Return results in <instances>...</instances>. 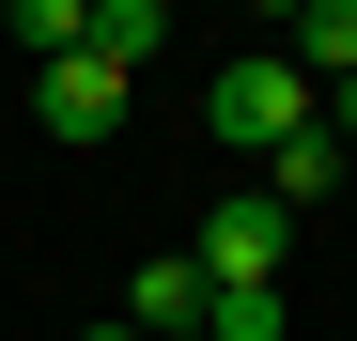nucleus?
<instances>
[{
	"mask_svg": "<svg viewBox=\"0 0 357 341\" xmlns=\"http://www.w3.org/2000/svg\"><path fill=\"white\" fill-rule=\"evenodd\" d=\"M202 125H218L233 155H280V140H311V125H326V93L295 78L280 47H264V63H218V93H202Z\"/></svg>",
	"mask_w": 357,
	"mask_h": 341,
	"instance_id": "f257e3e1",
	"label": "nucleus"
},
{
	"mask_svg": "<svg viewBox=\"0 0 357 341\" xmlns=\"http://www.w3.org/2000/svg\"><path fill=\"white\" fill-rule=\"evenodd\" d=\"M31 125L63 140V155H93L109 125H125V63H93V47H63V63H31Z\"/></svg>",
	"mask_w": 357,
	"mask_h": 341,
	"instance_id": "f03ea898",
	"label": "nucleus"
},
{
	"mask_svg": "<svg viewBox=\"0 0 357 341\" xmlns=\"http://www.w3.org/2000/svg\"><path fill=\"white\" fill-rule=\"evenodd\" d=\"M280 233H295V217H280L264 187H233V202L202 217L187 248H202V279H218V295H249V279H280Z\"/></svg>",
	"mask_w": 357,
	"mask_h": 341,
	"instance_id": "7ed1b4c3",
	"label": "nucleus"
},
{
	"mask_svg": "<svg viewBox=\"0 0 357 341\" xmlns=\"http://www.w3.org/2000/svg\"><path fill=\"white\" fill-rule=\"evenodd\" d=\"M202 310H218V279H202V248H155V264L125 279V326H140V341H202Z\"/></svg>",
	"mask_w": 357,
	"mask_h": 341,
	"instance_id": "20e7f679",
	"label": "nucleus"
},
{
	"mask_svg": "<svg viewBox=\"0 0 357 341\" xmlns=\"http://www.w3.org/2000/svg\"><path fill=\"white\" fill-rule=\"evenodd\" d=\"M280 63L311 78V93H342V78H357V0H311V16L280 31Z\"/></svg>",
	"mask_w": 357,
	"mask_h": 341,
	"instance_id": "39448f33",
	"label": "nucleus"
},
{
	"mask_svg": "<svg viewBox=\"0 0 357 341\" xmlns=\"http://www.w3.org/2000/svg\"><path fill=\"white\" fill-rule=\"evenodd\" d=\"M78 47H93V63H125V78H140L155 47H171V0H93V31H78Z\"/></svg>",
	"mask_w": 357,
	"mask_h": 341,
	"instance_id": "423d86ee",
	"label": "nucleus"
},
{
	"mask_svg": "<svg viewBox=\"0 0 357 341\" xmlns=\"http://www.w3.org/2000/svg\"><path fill=\"white\" fill-rule=\"evenodd\" d=\"M342 170H357V155H342V140L311 125V140H280V155H264V202L295 217V202H326V187H342Z\"/></svg>",
	"mask_w": 357,
	"mask_h": 341,
	"instance_id": "0eeeda50",
	"label": "nucleus"
},
{
	"mask_svg": "<svg viewBox=\"0 0 357 341\" xmlns=\"http://www.w3.org/2000/svg\"><path fill=\"white\" fill-rule=\"evenodd\" d=\"M78 31H93V0H16V47H31V63H63Z\"/></svg>",
	"mask_w": 357,
	"mask_h": 341,
	"instance_id": "6e6552de",
	"label": "nucleus"
},
{
	"mask_svg": "<svg viewBox=\"0 0 357 341\" xmlns=\"http://www.w3.org/2000/svg\"><path fill=\"white\" fill-rule=\"evenodd\" d=\"M202 341H280V279H249V295H218V310H202Z\"/></svg>",
	"mask_w": 357,
	"mask_h": 341,
	"instance_id": "1a4fd4ad",
	"label": "nucleus"
},
{
	"mask_svg": "<svg viewBox=\"0 0 357 341\" xmlns=\"http://www.w3.org/2000/svg\"><path fill=\"white\" fill-rule=\"evenodd\" d=\"M326 140H342V155H357V78H342V93H326Z\"/></svg>",
	"mask_w": 357,
	"mask_h": 341,
	"instance_id": "9d476101",
	"label": "nucleus"
},
{
	"mask_svg": "<svg viewBox=\"0 0 357 341\" xmlns=\"http://www.w3.org/2000/svg\"><path fill=\"white\" fill-rule=\"evenodd\" d=\"M249 16H264V31H295V16H311V0H249Z\"/></svg>",
	"mask_w": 357,
	"mask_h": 341,
	"instance_id": "9b49d317",
	"label": "nucleus"
},
{
	"mask_svg": "<svg viewBox=\"0 0 357 341\" xmlns=\"http://www.w3.org/2000/svg\"><path fill=\"white\" fill-rule=\"evenodd\" d=\"M78 341H140V326H78Z\"/></svg>",
	"mask_w": 357,
	"mask_h": 341,
	"instance_id": "f8f14e48",
	"label": "nucleus"
}]
</instances>
